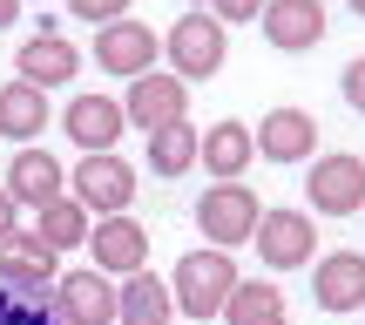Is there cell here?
I'll return each instance as SVG.
<instances>
[{
	"mask_svg": "<svg viewBox=\"0 0 365 325\" xmlns=\"http://www.w3.org/2000/svg\"><path fill=\"white\" fill-rule=\"evenodd\" d=\"M170 291H176V312H182V319H196V325L223 319V299L237 291V264H230V251H217V244L182 251L176 271H170Z\"/></svg>",
	"mask_w": 365,
	"mask_h": 325,
	"instance_id": "6da1fadb",
	"label": "cell"
},
{
	"mask_svg": "<svg viewBox=\"0 0 365 325\" xmlns=\"http://www.w3.org/2000/svg\"><path fill=\"white\" fill-rule=\"evenodd\" d=\"M223 54H230V34H223V21L210 7H190L170 34H163V61H170V75H182V81H210L223 68Z\"/></svg>",
	"mask_w": 365,
	"mask_h": 325,
	"instance_id": "7a4b0ae2",
	"label": "cell"
},
{
	"mask_svg": "<svg viewBox=\"0 0 365 325\" xmlns=\"http://www.w3.org/2000/svg\"><path fill=\"white\" fill-rule=\"evenodd\" d=\"M190 217H196V231H203V244L237 251V244H250V231H257L264 204H257V190L237 176V183H210V190L196 196V210H190Z\"/></svg>",
	"mask_w": 365,
	"mask_h": 325,
	"instance_id": "3957f363",
	"label": "cell"
},
{
	"mask_svg": "<svg viewBox=\"0 0 365 325\" xmlns=\"http://www.w3.org/2000/svg\"><path fill=\"white\" fill-rule=\"evenodd\" d=\"M250 244H257V264L264 271H304V264L318 258V224L304 217V210H264L257 231H250Z\"/></svg>",
	"mask_w": 365,
	"mask_h": 325,
	"instance_id": "277c9868",
	"label": "cell"
},
{
	"mask_svg": "<svg viewBox=\"0 0 365 325\" xmlns=\"http://www.w3.org/2000/svg\"><path fill=\"white\" fill-rule=\"evenodd\" d=\"M304 204L318 210V217H359L365 210V156L352 149H339V156H325L304 169Z\"/></svg>",
	"mask_w": 365,
	"mask_h": 325,
	"instance_id": "5b68a950",
	"label": "cell"
},
{
	"mask_svg": "<svg viewBox=\"0 0 365 325\" xmlns=\"http://www.w3.org/2000/svg\"><path fill=\"white\" fill-rule=\"evenodd\" d=\"M68 196H75L88 217H122V210L135 204V169L122 163L115 149L81 156V163H75V183H68Z\"/></svg>",
	"mask_w": 365,
	"mask_h": 325,
	"instance_id": "8992f818",
	"label": "cell"
},
{
	"mask_svg": "<svg viewBox=\"0 0 365 325\" xmlns=\"http://www.w3.org/2000/svg\"><path fill=\"white\" fill-rule=\"evenodd\" d=\"M88 61L102 68V75H122V81H135V75H149V68L163 61V41H156V27H143V21H108V27H95V48H88Z\"/></svg>",
	"mask_w": 365,
	"mask_h": 325,
	"instance_id": "52a82bcc",
	"label": "cell"
},
{
	"mask_svg": "<svg viewBox=\"0 0 365 325\" xmlns=\"http://www.w3.org/2000/svg\"><path fill=\"white\" fill-rule=\"evenodd\" d=\"M14 68H21V81H34V89H48V95H54V89H68V81L81 75V48H75V41H68L54 21H41L34 34L21 41Z\"/></svg>",
	"mask_w": 365,
	"mask_h": 325,
	"instance_id": "ba28073f",
	"label": "cell"
},
{
	"mask_svg": "<svg viewBox=\"0 0 365 325\" xmlns=\"http://www.w3.org/2000/svg\"><path fill=\"white\" fill-rule=\"evenodd\" d=\"M122 116H129V129H163V122H182V116H190V81L170 75V68H149V75L129 81Z\"/></svg>",
	"mask_w": 365,
	"mask_h": 325,
	"instance_id": "9c48e42d",
	"label": "cell"
},
{
	"mask_svg": "<svg viewBox=\"0 0 365 325\" xmlns=\"http://www.w3.org/2000/svg\"><path fill=\"white\" fill-rule=\"evenodd\" d=\"M250 143H257L264 163H312L318 156V116L277 102V109H264V122L250 129Z\"/></svg>",
	"mask_w": 365,
	"mask_h": 325,
	"instance_id": "30bf717a",
	"label": "cell"
},
{
	"mask_svg": "<svg viewBox=\"0 0 365 325\" xmlns=\"http://www.w3.org/2000/svg\"><path fill=\"white\" fill-rule=\"evenodd\" d=\"M257 27L277 54H312L325 48V0H264Z\"/></svg>",
	"mask_w": 365,
	"mask_h": 325,
	"instance_id": "8fae6325",
	"label": "cell"
},
{
	"mask_svg": "<svg viewBox=\"0 0 365 325\" xmlns=\"http://www.w3.org/2000/svg\"><path fill=\"white\" fill-rule=\"evenodd\" d=\"M61 129H68V143H75L81 156H102V149H115L122 129H129V116H122V95H75V102L61 109Z\"/></svg>",
	"mask_w": 365,
	"mask_h": 325,
	"instance_id": "7c38bea8",
	"label": "cell"
},
{
	"mask_svg": "<svg viewBox=\"0 0 365 325\" xmlns=\"http://www.w3.org/2000/svg\"><path fill=\"white\" fill-rule=\"evenodd\" d=\"M54 271H61V258L34 237V224H27V231L14 224V231L0 237V285L7 291H54Z\"/></svg>",
	"mask_w": 365,
	"mask_h": 325,
	"instance_id": "4fadbf2b",
	"label": "cell"
},
{
	"mask_svg": "<svg viewBox=\"0 0 365 325\" xmlns=\"http://www.w3.org/2000/svg\"><path fill=\"white\" fill-rule=\"evenodd\" d=\"M88 258H95V271H108V278H129V271H143L149 264V231L122 210V217H95V231H88Z\"/></svg>",
	"mask_w": 365,
	"mask_h": 325,
	"instance_id": "5bb4252c",
	"label": "cell"
},
{
	"mask_svg": "<svg viewBox=\"0 0 365 325\" xmlns=\"http://www.w3.org/2000/svg\"><path fill=\"white\" fill-rule=\"evenodd\" d=\"M54 312H61V325H115L108 271H61L54 278Z\"/></svg>",
	"mask_w": 365,
	"mask_h": 325,
	"instance_id": "9a60e30c",
	"label": "cell"
},
{
	"mask_svg": "<svg viewBox=\"0 0 365 325\" xmlns=\"http://www.w3.org/2000/svg\"><path fill=\"white\" fill-rule=\"evenodd\" d=\"M312 299H318V312H331V319L359 312L365 305V251H325V264L312 271Z\"/></svg>",
	"mask_w": 365,
	"mask_h": 325,
	"instance_id": "2e32d148",
	"label": "cell"
},
{
	"mask_svg": "<svg viewBox=\"0 0 365 325\" xmlns=\"http://www.w3.org/2000/svg\"><path fill=\"white\" fill-rule=\"evenodd\" d=\"M7 196H14L21 210H48L54 196H68V176H61V163H54L48 149L27 143L21 156L7 163Z\"/></svg>",
	"mask_w": 365,
	"mask_h": 325,
	"instance_id": "e0dca14e",
	"label": "cell"
},
{
	"mask_svg": "<svg viewBox=\"0 0 365 325\" xmlns=\"http://www.w3.org/2000/svg\"><path fill=\"white\" fill-rule=\"evenodd\" d=\"M48 122H54V95L48 89H34V81H21V75L0 89V136H7V143L27 149Z\"/></svg>",
	"mask_w": 365,
	"mask_h": 325,
	"instance_id": "ac0fdd59",
	"label": "cell"
},
{
	"mask_svg": "<svg viewBox=\"0 0 365 325\" xmlns=\"http://www.w3.org/2000/svg\"><path fill=\"white\" fill-rule=\"evenodd\" d=\"M170 319H176V291L149 264L115 285V325H170Z\"/></svg>",
	"mask_w": 365,
	"mask_h": 325,
	"instance_id": "d6986e66",
	"label": "cell"
},
{
	"mask_svg": "<svg viewBox=\"0 0 365 325\" xmlns=\"http://www.w3.org/2000/svg\"><path fill=\"white\" fill-rule=\"evenodd\" d=\"M250 156H257V143H250V129H244L237 116L210 122V129H203V143H196V163H203L217 183H237V176L250 169Z\"/></svg>",
	"mask_w": 365,
	"mask_h": 325,
	"instance_id": "ffe728a7",
	"label": "cell"
},
{
	"mask_svg": "<svg viewBox=\"0 0 365 325\" xmlns=\"http://www.w3.org/2000/svg\"><path fill=\"white\" fill-rule=\"evenodd\" d=\"M196 143H203V129H196L190 116L149 129V169H156V176H190L196 169Z\"/></svg>",
	"mask_w": 365,
	"mask_h": 325,
	"instance_id": "44dd1931",
	"label": "cell"
},
{
	"mask_svg": "<svg viewBox=\"0 0 365 325\" xmlns=\"http://www.w3.org/2000/svg\"><path fill=\"white\" fill-rule=\"evenodd\" d=\"M88 231H95V217L75 204V196H54L48 210H34V237L61 258V251H75V244H88Z\"/></svg>",
	"mask_w": 365,
	"mask_h": 325,
	"instance_id": "7402d4cb",
	"label": "cell"
},
{
	"mask_svg": "<svg viewBox=\"0 0 365 325\" xmlns=\"http://www.w3.org/2000/svg\"><path fill=\"white\" fill-rule=\"evenodd\" d=\"M271 312H284L277 278H237V291L223 299V325H250V319H271Z\"/></svg>",
	"mask_w": 365,
	"mask_h": 325,
	"instance_id": "603a6c76",
	"label": "cell"
},
{
	"mask_svg": "<svg viewBox=\"0 0 365 325\" xmlns=\"http://www.w3.org/2000/svg\"><path fill=\"white\" fill-rule=\"evenodd\" d=\"M75 21H88V27H108V21H122L129 14V0H61Z\"/></svg>",
	"mask_w": 365,
	"mask_h": 325,
	"instance_id": "cb8c5ba5",
	"label": "cell"
},
{
	"mask_svg": "<svg viewBox=\"0 0 365 325\" xmlns=\"http://www.w3.org/2000/svg\"><path fill=\"white\" fill-rule=\"evenodd\" d=\"M339 89H345V109H352V116H365V54H359V61H345Z\"/></svg>",
	"mask_w": 365,
	"mask_h": 325,
	"instance_id": "d4e9b609",
	"label": "cell"
},
{
	"mask_svg": "<svg viewBox=\"0 0 365 325\" xmlns=\"http://www.w3.org/2000/svg\"><path fill=\"white\" fill-rule=\"evenodd\" d=\"M210 14H217L223 27H237V21H257V14H264V0H210Z\"/></svg>",
	"mask_w": 365,
	"mask_h": 325,
	"instance_id": "484cf974",
	"label": "cell"
},
{
	"mask_svg": "<svg viewBox=\"0 0 365 325\" xmlns=\"http://www.w3.org/2000/svg\"><path fill=\"white\" fill-rule=\"evenodd\" d=\"M14 210H21V204H14V196H7V183H0V237H7L14 224H21V217H14Z\"/></svg>",
	"mask_w": 365,
	"mask_h": 325,
	"instance_id": "4316f807",
	"label": "cell"
},
{
	"mask_svg": "<svg viewBox=\"0 0 365 325\" xmlns=\"http://www.w3.org/2000/svg\"><path fill=\"white\" fill-rule=\"evenodd\" d=\"M21 7H27V0H0V27H14V21H21Z\"/></svg>",
	"mask_w": 365,
	"mask_h": 325,
	"instance_id": "83f0119b",
	"label": "cell"
},
{
	"mask_svg": "<svg viewBox=\"0 0 365 325\" xmlns=\"http://www.w3.org/2000/svg\"><path fill=\"white\" fill-rule=\"evenodd\" d=\"M250 325H291V312H271V319H250Z\"/></svg>",
	"mask_w": 365,
	"mask_h": 325,
	"instance_id": "f1b7e54d",
	"label": "cell"
},
{
	"mask_svg": "<svg viewBox=\"0 0 365 325\" xmlns=\"http://www.w3.org/2000/svg\"><path fill=\"white\" fill-rule=\"evenodd\" d=\"M352 14H359V21H365V0H352Z\"/></svg>",
	"mask_w": 365,
	"mask_h": 325,
	"instance_id": "f546056e",
	"label": "cell"
},
{
	"mask_svg": "<svg viewBox=\"0 0 365 325\" xmlns=\"http://www.w3.org/2000/svg\"><path fill=\"white\" fill-rule=\"evenodd\" d=\"M203 7H210V0H203Z\"/></svg>",
	"mask_w": 365,
	"mask_h": 325,
	"instance_id": "4dcf8cb0",
	"label": "cell"
},
{
	"mask_svg": "<svg viewBox=\"0 0 365 325\" xmlns=\"http://www.w3.org/2000/svg\"><path fill=\"white\" fill-rule=\"evenodd\" d=\"M359 312H365V305H359Z\"/></svg>",
	"mask_w": 365,
	"mask_h": 325,
	"instance_id": "1f68e13d",
	"label": "cell"
}]
</instances>
